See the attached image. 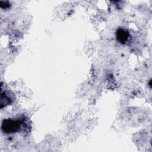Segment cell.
Wrapping results in <instances>:
<instances>
[{
    "label": "cell",
    "mask_w": 152,
    "mask_h": 152,
    "mask_svg": "<svg viewBox=\"0 0 152 152\" xmlns=\"http://www.w3.org/2000/svg\"><path fill=\"white\" fill-rule=\"evenodd\" d=\"M20 122L12 119H5L2 123V130L7 134L13 133L19 130L20 128Z\"/></svg>",
    "instance_id": "1"
},
{
    "label": "cell",
    "mask_w": 152,
    "mask_h": 152,
    "mask_svg": "<svg viewBox=\"0 0 152 152\" xmlns=\"http://www.w3.org/2000/svg\"><path fill=\"white\" fill-rule=\"evenodd\" d=\"M116 39L122 44L126 43L130 38L129 32L122 28H119L116 31Z\"/></svg>",
    "instance_id": "2"
}]
</instances>
